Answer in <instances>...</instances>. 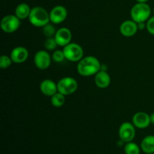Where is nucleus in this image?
Listing matches in <instances>:
<instances>
[{
	"instance_id": "obj_28",
	"label": "nucleus",
	"mask_w": 154,
	"mask_h": 154,
	"mask_svg": "<svg viewBox=\"0 0 154 154\" xmlns=\"http://www.w3.org/2000/svg\"><path fill=\"white\" fill-rule=\"evenodd\" d=\"M153 14H154V8H153Z\"/></svg>"
},
{
	"instance_id": "obj_23",
	"label": "nucleus",
	"mask_w": 154,
	"mask_h": 154,
	"mask_svg": "<svg viewBox=\"0 0 154 154\" xmlns=\"http://www.w3.org/2000/svg\"><path fill=\"white\" fill-rule=\"evenodd\" d=\"M52 60L56 63H62L64 60H66V57L63 53V51L57 50L52 54Z\"/></svg>"
},
{
	"instance_id": "obj_20",
	"label": "nucleus",
	"mask_w": 154,
	"mask_h": 154,
	"mask_svg": "<svg viewBox=\"0 0 154 154\" xmlns=\"http://www.w3.org/2000/svg\"><path fill=\"white\" fill-rule=\"evenodd\" d=\"M42 28H43L42 31H43L44 35L47 38H54L57 31V30H56L55 26L51 23H48Z\"/></svg>"
},
{
	"instance_id": "obj_6",
	"label": "nucleus",
	"mask_w": 154,
	"mask_h": 154,
	"mask_svg": "<svg viewBox=\"0 0 154 154\" xmlns=\"http://www.w3.org/2000/svg\"><path fill=\"white\" fill-rule=\"evenodd\" d=\"M1 29L5 33H12L16 32L20 26V20L13 14L5 16L1 20Z\"/></svg>"
},
{
	"instance_id": "obj_18",
	"label": "nucleus",
	"mask_w": 154,
	"mask_h": 154,
	"mask_svg": "<svg viewBox=\"0 0 154 154\" xmlns=\"http://www.w3.org/2000/svg\"><path fill=\"white\" fill-rule=\"evenodd\" d=\"M51 102L54 107H56V108H61L65 104V102H66V96L57 92L54 96H51Z\"/></svg>"
},
{
	"instance_id": "obj_12",
	"label": "nucleus",
	"mask_w": 154,
	"mask_h": 154,
	"mask_svg": "<svg viewBox=\"0 0 154 154\" xmlns=\"http://www.w3.org/2000/svg\"><path fill=\"white\" fill-rule=\"evenodd\" d=\"M138 30V23L132 20L123 21L120 26V32L124 37H132Z\"/></svg>"
},
{
	"instance_id": "obj_16",
	"label": "nucleus",
	"mask_w": 154,
	"mask_h": 154,
	"mask_svg": "<svg viewBox=\"0 0 154 154\" xmlns=\"http://www.w3.org/2000/svg\"><path fill=\"white\" fill-rule=\"evenodd\" d=\"M141 149L145 153H154V135H147L141 142Z\"/></svg>"
},
{
	"instance_id": "obj_29",
	"label": "nucleus",
	"mask_w": 154,
	"mask_h": 154,
	"mask_svg": "<svg viewBox=\"0 0 154 154\" xmlns=\"http://www.w3.org/2000/svg\"><path fill=\"white\" fill-rule=\"evenodd\" d=\"M149 154H154V153H149Z\"/></svg>"
},
{
	"instance_id": "obj_10",
	"label": "nucleus",
	"mask_w": 154,
	"mask_h": 154,
	"mask_svg": "<svg viewBox=\"0 0 154 154\" xmlns=\"http://www.w3.org/2000/svg\"><path fill=\"white\" fill-rule=\"evenodd\" d=\"M54 38H55L58 46L64 48L65 46L71 43L72 38V32L66 27H62V28L57 29Z\"/></svg>"
},
{
	"instance_id": "obj_22",
	"label": "nucleus",
	"mask_w": 154,
	"mask_h": 154,
	"mask_svg": "<svg viewBox=\"0 0 154 154\" xmlns=\"http://www.w3.org/2000/svg\"><path fill=\"white\" fill-rule=\"evenodd\" d=\"M45 48L48 51H54L58 46L55 38H47V39L45 42Z\"/></svg>"
},
{
	"instance_id": "obj_15",
	"label": "nucleus",
	"mask_w": 154,
	"mask_h": 154,
	"mask_svg": "<svg viewBox=\"0 0 154 154\" xmlns=\"http://www.w3.org/2000/svg\"><path fill=\"white\" fill-rule=\"evenodd\" d=\"M94 81L95 84L99 88L105 89L109 87L111 79L108 72L104 70H100L95 75Z\"/></svg>"
},
{
	"instance_id": "obj_21",
	"label": "nucleus",
	"mask_w": 154,
	"mask_h": 154,
	"mask_svg": "<svg viewBox=\"0 0 154 154\" xmlns=\"http://www.w3.org/2000/svg\"><path fill=\"white\" fill-rule=\"evenodd\" d=\"M13 61H12L11 57H8L5 55H2L0 57V68L1 69H8V67H10Z\"/></svg>"
},
{
	"instance_id": "obj_26",
	"label": "nucleus",
	"mask_w": 154,
	"mask_h": 154,
	"mask_svg": "<svg viewBox=\"0 0 154 154\" xmlns=\"http://www.w3.org/2000/svg\"><path fill=\"white\" fill-rule=\"evenodd\" d=\"M150 123H151L152 124L154 125V113L150 114Z\"/></svg>"
},
{
	"instance_id": "obj_2",
	"label": "nucleus",
	"mask_w": 154,
	"mask_h": 154,
	"mask_svg": "<svg viewBox=\"0 0 154 154\" xmlns=\"http://www.w3.org/2000/svg\"><path fill=\"white\" fill-rule=\"evenodd\" d=\"M28 19L30 23L35 27H43L51 22L50 14L41 6H36L31 9Z\"/></svg>"
},
{
	"instance_id": "obj_5",
	"label": "nucleus",
	"mask_w": 154,
	"mask_h": 154,
	"mask_svg": "<svg viewBox=\"0 0 154 154\" xmlns=\"http://www.w3.org/2000/svg\"><path fill=\"white\" fill-rule=\"evenodd\" d=\"M78 84L76 80L71 77H65L60 79L57 83V88L59 93L64 96L73 94L78 90Z\"/></svg>"
},
{
	"instance_id": "obj_8",
	"label": "nucleus",
	"mask_w": 154,
	"mask_h": 154,
	"mask_svg": "<svg viewBox=\"0 0 154 154\" xmlns=\"http://www.w3.org/2000/svg\"><path fill=\"white\" fill-rule=\"evenodd\" d=\"M51 59L52 57L47 51H38L34 56L35 66L40 70H45L51 66Z\"/></svg>"
},
{
	"instance_id": "obj_7",
	"label": "nucleus",
	"mask_w": 154,
	"mask_h": 154,
	"mask_svg": "<svg viewBox=\"0 0 154 154\" xmlns=\"http://www.w3.org/2000/svg\"><path fill=\"white\" fill-rule=\"evenodd\" d=\"M135 126L133 123L129 122H125L120 125L119 128V137L123 142H130L135 138Z\"/></svg>"
},
{
	"instance_id": "obj_9",
	"label": "nucleus",
	"mask_w": 154,
	"mask_h": 154,
	"mask_svg": "<svg viewBox=\"0 0 154 154\" xmlns=\"http://www.w3.org/2000/svg\"><path fill=\"white\" fill-rule=\"evenodd\" d=\"M50 20L54 24H60L64 22L68 16V11L63 5H57L50 11Z\"/></svg>"
},
{
	"instance_id": "obj_25",
	"label": "nucleus",
	"mask_w": 154,
	"mask_h": 154,
	"mask_svg": "<svg viewBox=\"0 0 154 154\" xmlns=\"http://www.w3.org/2000/svg\"><path fill=\"white\" fill-rule=\"evenodd\" d=\"M138 29L143 30L144 28H146V23H138Z\"/></svg>"
},
{
	"instance_id": "obj_27",
	"label": "nucleus",
	"mask_w": 154,
	"mask_h": 154,
	"mask_svg": "<svg viewBox=\"0 0 154 154\" xmlns=\"http://www.w3.org/2000/svg\"><path fill=\"white\" fill-rule=\"evenodd\" d=\"M137 2H141V3H147L149 0H136Z\"/></svg>"
},
{
	"instance_id": "obj_24",
	"label": "nucleus",
	"mask_w": 154,
	"mask_h": 154,
	"mask_svg": "<svg viewBox=\"0 0 154 154\" xmlns=\"http://www.w3.org/2000/svg\"><path fill=\"white\" fill-rule=\"evenodd\" d=\"M146 29L150 35H154V16L150 17L146 23Z\"/></svg>"
},
{
	"instance_id": "obj_1",
	"label": "nucleus",
	"mask_w": 154,
	"mask_h": 154,
	"mask_svg": "<svg viewBox=\"0 0 154 154\" xmlns=\"http://www.w3.org/2000/svg\"><path fill=\"white\" fill-rule=\"evenodd\" d=\"M101 63L96 57L87 56L78 62L77 71L83 77L96 75L101 70Z\"/></svg>"
},
{
	"instance_id": "obj_14",
	"label": "nucleus",
	"mask_w": 154,
	"mask_h": 154,
	"mask_svg": "<svg viewBox=\"0 0 154 154\" xmlns=\"http://www.w3.org/2000/svg\"><path fill=\"white\" fill-rule=\"evenodd\" d=\"M39 88H40L41 92L45 96H50V97L54 96L55 93L58 92L57 84H56L54 81L50 79H45L42 81L41 82Z\"/></svg>"
},
{
	"instance_id": "obj_11",
	"label": "nucleus",
	"mask_w": 154,
	"mask_h": 154,
	"mask_svg": "<svg viewBox=\"0 0 154 154\" xmlns=\"http://www.w3.org/2000/svg\"><path fill=\"white\" fill-rule=\"evenodd\" d=\"M132 123L135 127L138 129H146L151 123L150 115L143 111L135 113L132 117Z\"/></svg>"
},
{
	"instance_id": "obj_13",
	"label": "nucleus",
	"mask_w": 154,
	"mask_h": 154,
	"mask_svg": "<svg viewBox=\"0 0 154 154\" xmlns=\"http://www.w3.org/2000/svg\"><path fill=\"white\" fill-rule=\"evenodd\" d=\"M12 61L14 63H23L26 61L29 57V51L26 48L22 46L16 47L11 52L10 55Z\"/></svg>"
},
{
	"instance_id": "obj_17",
	"label": "nucleus",
	"mask_w": 154,
	"mask_h": 154,
	"mask_svg": "<svg viewBox=\"0 0 154 154\" xmlns=\"http://www.w3.org/2000/svg\"><path fill=\"white\" fill-rule=\"evenodd\" d=\"M31 9L29 5L26 3H20L15 8V15L20 20H25L29 18Z\"/></svg>"
},
{
	"instance_id": "obj_19",
	"label": "nucleus",
	"mask_w": 154,
	"mask_h": 154,
	"mask_svg": "<svg viewBox=\"0 0 154 154\" xmlns=\"http://www.w3.org/2000/svg\"><path fill=\"white\" fill-rule=\"evenodd\" d=\"M124 152L126 154H140V147L137 144L130 141L125 145Z\"/></svg>"
},
{
	"instance_id": "obj_4",
	"label": "nucleus",
	"mask_w": 154,
	"mask_h": 154,
	"mask_svg": "<svg viewBox=\"0 0 154 154\" xmlns=\"http://www.w3.org/2000/svg\"><path fill=\"white\" fill-rule=\"evenodd\" d=\"M63 51L66 60L72 63L79 62L84 58V50L81 45L77 43H69L63 48Z\"/></svg>"
},
{
	"instance_id": "obj_3",
	"label": "nucleus",
	"mask_w": 154,
	"mask_h": 154,
	"mask_svg": "<svg viewBox=\"0 0 154 154\" xmlns=\"http://www.w3.org/2000/svg\"><path fill=\"white\" fill-rule=\"evenodd\" d=\"M151 8L147 3L137 2L130 11V16L132 20L139 23H145L150 19Z\"/></svg>"
}]
</instances>
